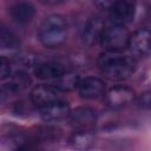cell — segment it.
Wrapping results in <instances>:
<instances>
[{"mask_svg": "<svg viewBox=\"0 0 151 151\" xmlns=\"http://www.w3.org/2000/svg\"><path fill=\"white\" fill-rule=\"evenodd\" d=\"M100 72L111 80H124L136 71V60L122 52L105 51L97 60Z\"/></svg>", "mask_w": 151, "mask_h": 151, "instance_id": "obj_1", "label": "cell"}, {"mask_svg": "<svg viewBox=\"0 0 151 151\" xmlns=\"http://www.w3.org/2000/svg\"><path fill=\"white\" fill-rule=\"evenodd\" d=\"M67 37V25L59 14L46 17L38 28V39L42 46L55 48L64 44Z\"/></svg>", "mask_w": 151, "mask_h": 151, "instance_id": "obj_2", "label": "cell"}, {"mask_svg": "<svg viewBox=\"0 0 151 151\" xmlns=\"http://www.w3.org/2000/svg\"><path fill=\"white\" fill-rule=\"evenodd\" d=\"M130 37L131 34L125 26L112 24L111 26L105 27L100 39V45L105 51L122 52L129 47Z\"/></svg>", "mask_w": 151, "mask_h": 151, "instance_id": "obj_3", "label": "cell"}, {"mask_svg": "<svg viewBox=\"0 0 151 151\" xmlns=\"http://www.w3.org/2000/svg\"><path fill=\"white\" fill-rule=\"evenodd\" d=\"M104 100L111 109H122L132 104L136 100V96L130 87L118 85L109 88L104 93Z\"/></svg>", "mask_w": 151, "mask_h": 151, "instance_id": "obj_4", "label": "cell"}, {"mask_svg": "<svg viewBox=\"0 0 151 151\" xmlns=\"http://www.w3.org/2000/svg\"><path fill=\"white\" fill-rule=\"evenodd\" d=\"M137 0H118V2L110 9V20L114 25L130 24L136 14Z\"/></svg>", "mask_w": 151, "mask_h": 151, "instance_id": "obj_5", "label": "cell"}, {"mask_svg": "<svg viewBox=\"0 0 151 151\" xmlns=\"http://www.w3.org/2000/svg\"><path fill=\"white\" fill-rule=\"evenodd\" d=\"M60 100H63V91L58 90L52 84L38 85L31 92V101L38 107L47 106Z\"/></svg>", "mask_w": 151, "mask_h": 151, "instance_id": "obj_6", "label": "cell"}, {"mask_svg": "<svg viewBox=\"0 0 151 151\" xmlns=\"http://www.w3.org/2000/svg\"><path fill=\"white\" fill-rule=\"evenodd\" d=\"M105 31V22L99 17H92L87 19V21L84 24L80 38L81 41L87 46H93L97 42H100L101 35Z\"/></svg>", "mask_w": 151, "mask_h": 151, "instance_id": "obj_7", "label": "cell"}, {"mask_svg": "<svg viewBox=\"0 0 151 151\" xmlns=\"http://www.w3.org/2000/svg\"><path fill=\"white\" fill-rule=\"evenodd\" d=\"M130 52L138 58H143L151 52V31L140 28L130 37L129 41Z\"/></svg>", "mask_w": 151, "mask_h": 151, "instance_id": "obj_8", "label": "cell"}, {"mask_svg": "<svg viewBox=\"0 0 151 151\" xmlns=\"http://www.w3.org/2000/svg\"><path fill=\"white\" fill-rule=\"evenodd\" d=\"M70 106L64 100L39 107V114L46 123H60L70 117Z\"/></svg>", "mask_w": 151, "mask_h": 151, "instance_id": "obj_9", "label": "cell"}, {"mask_svg": "<svg viewBox=\"0 0 151 151\" xmlns=\"http://www.w3.org/2000/svg\"><path fill=\"white\" fill-rule=\"evenodd\" d=\"M79 96L83 99H97L105 93V84L101 79L96 77H86L80 79L78 85Z\"/></svg>", "mask_w": 151, "mask_h": 151, "instance_id": "obj_10", "label": "cell"}, {"mask_svg": "<svg viewBox=\"0 0 151 151\" xmlns=\"http://www.w3.org/2000/svg\"><path fill=\"white\" fill-rule=\"evenodd\" d=\"M8 12H9V15L14 22L20 24V25H25V24H28L34 18L35 8L29 1L19 0V1H15L9 7Z\"/></svg>", "mask_w": 151, "mask_h": 151, "instance_id": "obj_11", "label": "cell"}, {"mask_svg": "<svg viewBox=\"0 0 151 151\" xmlns=\"http://www.w3.org/2000/svg\"><path fill=\"white\" fill-rule=\"evenodd\" d=\"M68 120L76 129H87L96 122V112L86 106H79L70 112Z\"/></svg>", "mask_w": 151, "mask_h": 151, "instance_id": "obj_12", "label": "cell"}, {"mask_svg": "<svg viewBox=\"0 0 151 151\" xmlns=\"http://www.w3.org/2000/svg\"><path fill=\"white\" fill-rule=\"evenodd\" d=\"M32 84V79L28 73L24 71H19L15 73H12V76L8 78V81L2 84L1 92L2 93H17L26 90Z\"/></svg>", "mask_w": 151, "mask_h": 151, "instance_id": "obj_13", "label": "cell"}, {"mask_svg": "<svg viewBox=\"0 0 151 151\" xmlns=\"http://www.w3.org/2000/svg\"><path fill=\"white\" fill-rule=\"evenodd\" d=\"M66 72L63 64L57 61H46L38 64L34 68V74L37 78L42 80H54Z\"/></svg>", "mask_w": 151, "mask_h": 151, "instance_id": "obj_14", "label": "cell"}, {"mask_svg": "<svg viewBox=\"0 0 151 151\" xmlns=\"http://www.w3.org/2000/svg\"><path fill=\"white\" fill-rule=\"evenodd\" d=\"M68 143L76 150H88L94 144V134L87 129H77L70 136Z\"/></svg>", "mask_w": 151, "mask_h": 151, "instance_id": "obj_15", "label": "cell"}, {"mask_svg": "<svg viewBox=\"0 0 151 151\" xmlns=\"http://www.w3.org/2000/svg\"><path fill=\"white\" fill-rule=\"evenodd\" d=\"M79 81H80V78H79V76L77 73L66 71L59 78L52 80L51 84L54 87H57L58 90H60L63 92H66V91H72L76 87H78Z\"/></svg>", "mask_w": 151, "mask_h": 151, "instance_id": "obj_16", "label": "cell"}, {"mask_svg": "<svg viewBox=\"0 0 151 151\" xmlns=\"http://www.w3.org/2000/svg\"><path fill=\"white\" fill-rule=\"evenodd\" d=\"M0 46L4 50H14L20 46V41L12 31L2 26L0 31Z\"/></svg>", "mask_w": 151, "mask_h": 151, "instance_id": "obj_17", "label": "cell"}, {"mask_svg": "<svg viewBox=\"0 0 151 151\" xmlns=\"http://www.w3.org/2000/svg\"><path fill=\"white\" fill-rule=\"evenodd\" d=\"M136 104L139 109L151 110V91H145L136 99Z\"/></svg>", "mask_w": 151, "mask_h": 151, "instance_id": "obj_18", "label": "cell"}, {"mask_svg": "<svg viewBox=\"0 0 151 151\" xmlns=\"http://www.w3.org/2000/svg\"><path fill=\"white\" fill-rule=\"evenodd\" d=\"M12 76V67L11 63L6 57H1L0 59V78L1 80L8 79Z\"/></svg>", "mask_w": 151, "mask_h": 151, "instance_id": "obj_19", "label": "cell"}, {"mask_svg": "<svg viewBox=\"0 0 151 151\" xmlns=\"http://www.w3.org/2000/svg\"><path fill=\"white\" fill-rule=\"evenodd\" d=\"M93 2L100 9H111L118 2V0H93Z\"/></svg>", "mask_w": 151, "mask_h": 151, "instance_id": "obj_20", "label": "cell"}, {"mask_svg": "<svg viewBox=\"0 0 151 151\" xmlns=\"http://www.w3.org/2000/svg\"><path fill=\"white\" fill-rule=\"evenodd\" d=\"M66 0H39L40 4L45 5V6H58L64 4Z\"/></svg>", "mask_w": 151, "mask_h": 151, "instance_id": "obj_21", "label": "cell"}]
</instances>
